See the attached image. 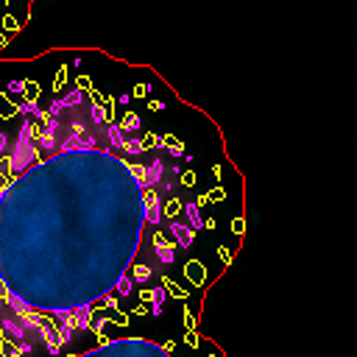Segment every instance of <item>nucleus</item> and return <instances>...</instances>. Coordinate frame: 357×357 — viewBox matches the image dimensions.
Returning a JSON list of instances; mask_svg holds the SVG:
<instances>
[{"mask_svg": "<svg viewBox=\"0 0 357 357\" xmlns=\"http://www.w3.org/2000/svg\"><path fill=\"white\" fill-rule=\"evenodd\" d=\"M123 154H142V142L140 140H126L123 142Z\"/></svg>", "mask_w": 357, "mask_h": 357, "instance_id": "nucleus-12", "label": "nucleus"}, {"mask_svg": "<svg viewBox=\"0 0 357 357\" xmlns=\"http://www.w3.org/2000/svg\"><path fill=\"white\" fill-rule=\"evenodd\" d=\"M9 148V140H6V134H0V151H6Z\"/></svg>", "mask_w": 357, "mask_h": 357, "instance_id": "nucleus-15", "label": "nucleus"}, {"mask_svg": "<svg viewBox=\"0 0 357 357\" xmlns=\"http://www.w3.org/2000/svg\"><path fill=\"white\" fill-rule=\"evenodd\" d=\"M148 276H151V271H148L145 265H137V268H134V279H137V282H145Z\"/></svg>", "mask_w": 357, "mask_h": 357, "instance_id": "nucleus-14", "label": "nucleus"}, {"mask_svg": "<svg viewBox=\"0 0 357 357\" xmlns=\"http://www.w3.org/2000/svg\"><path fill=\"white\" fill-rule=\"evenodd\" d=\"M20 321H22V329H26V326H28V329H39V326H42V318H39V315L37 313H26V315H20Z\"/></svg>", "mask_w": 357, "mask_h": 357, "instance_id": "nucleus-8", "label": "nucleus"}, {"mask_svg": "<svg viewBox=\"0 0 357 357\" xmlns=\"http://www.w3.org/2000/svg\"><path fill=\"white\" fill-rule=\"evenodd\" d=\"M6 304H9V307H11V310H14L17 315H26V313H31V307H28L26 301L20 299V296H14V293H9V296H6Z\"/></svg>", "mask_w": 357, "mask_h": 357, "instance_id": "nucleus-5", "label": "nucleus"}, {"mask_svg": "<svg viewBox=\"0 0 357 357\" xmlns=\"http://www.w3.org/2000/svg\"><path fill=\"white\" fill-rule=\"evenodd\" d=\"M184 210H187L190 226H193V229H198V226H201V215H198V207H195V201H190V204L184 207Z\"/></svg>", "mask_w": 357, "mask_h": 357, "instance_id": "nucleus-9", "label": "nucleus"}, {"mask_svg": "<svg viewBox=\"0 0 357 357\" xmlns=\"http://www.w3.org/2000/svg\"><path fill=\"white\" fill-rule=\"evenodd\" d=\"M159 218H162V201H159V195L148 187L145 190V221L159 223Z\"/></svg>", "mask_w": 357, "mask_h": 357, "instance_id": "nucleus-1", "label": "nucleus"}, {"mask_svg": "<svg viewBox=\"0 0 357 357\" xmlns=\"http://www.w3.org/2000/svg\"><path fill=\"white\" fill-rule=\"evenodd\" d=\"M170 232H173V237L178 240V246H182V248L193 246V240H195V229H193V226H187V223H173V226H170Z\"/></svg>", "mask_w": 357, "mask_h": 357, "instance_id": "nucleus-2", "label": "nucleus"}, {"mask_svg": "<svg viewBox=\"0 0 357 357\" xmlns=\"http://www.w3.org/2000/svg\"><path fill=\"white\" fill-rule=\"evenodd\" d=\"M0 326H3V332H9L11 338H17V341H22V338H26V329H22V326L17 324V321H11V318H6Z\"/></svg>", "mask_w": 357, "mask_h": 357, "instance_id": "nucleus-6", "label": "nucleus"}, {"mask_svg": "<svg viewBox=\"0 0 357 357\" xmlns=\"http://www.w3.org/2000/svg\"><path fill=\"white\" fill-rule=\"evenodd\" d=\"M162 304H165V290L157 288L154 290V313H162Z\"/></svg>", "mask_w": 357, "mask_h": 357, "instance_id": "nucleus-13", "label": "nucleus"}, {"mask_svg": "<svg viewBox=\"0 0 357 357\" xmlns=\"http://www.w3.org/2000/svg\"><path fill=\"white\" fill-rule=\"evenodd\" d=\"M73 315H75V329H89V304L75 307Z\"/></svg>", "mask_w": 357, "mask_h": 357, "instance_id": "nucleus-4", "label": "nucleus"}, {"mask_svg": "<svg viewBox=\"0 0 357 357\" xmlns=\"http://www.w3.org/2000/svg\"><path fill=\"white\" fill-rule=\"evenodd\" d=\"M159 178H162V159H154V162L148 165V170H145V187L159 184Z\"/></svg>", "mask_w": 357, "mask_h": 357, "instance_id": "nucleus-3", "label": "nucleus"}, {"mask_svg": "<svg viewBox=\"0 0 357 357\" xmlns=\"http://www.w3.org/2000/svg\"><path fill=\"white\" fill-rule=\"evenodd\" d=\"M45 341H47V352L56 357V354H59V346H62V343H59V338H56V332H47Z\"/></svg>", "mask_w": 357, "mask_h": 357, "instance_id": "nucleus-11", "label": "nucleus"}, {"mask_svg": "<svg viewBox=\"0 0 357 357\" xmlns=\"http://www.w3.org/2000/svg\"><path fill=\"white\" fill-rule=\"evenodd\" d=\"M157 254H159V260H162L165 265L173 263V246H170V243H162V240H159V243H157Z\"/></svg>", "mask_w": 357, "mask_h": 357, "instance_id": "nucleus-7", "label": "nucleus"}, {"mask_svg": "<svg viewBox=\"0 0 357 357\" xmlns=\"http://www.w3.org/2000/svg\"><path fill=\"white\" fill-rule=\"evenodd\" d=\"M115 290H117V293H123V296H129V293H132V279H129L126 273H123V276H117L115 279Z\"/></svg>", "mask_w": 357, "mask_h": 357, "instance_id": "nucleus-10", "label": "nucleus"}, {"mask_svg": "<svg viewBox=\"0 0 357 357\" xmlns=\"http://www.w3.org/2000/svg\"><path fill=\"white\" fill-rule=\"evenodd\" d=\"M9 296V290H6V285H3V279H0V299H6Z\"/></svg>", "mask_w": 357, "mask_h": 357, "instance_id": "nucleus-16", "label": "nucleus"}, {"mask_svg": "<svg viewBox=\"0 0 357 357\" xmlns=\"http://www.w3.org/2000/svg\"><path fill=\"white\" fill-rule=\"evenodd\" d=\"M0 198H3V187H0Z\"/></svg>", "mask_w": 357, "mask_h": 357, "instance_id": "nucleus-17", "label": "nucleus"}, {"mask_svg": "<svg viewBox=\"0 0 357 357\" xmlns=\"http://www.w3.org/2000/svg\"><path fill=\"white\" fill-rule=\"evenodd\" d=\"M0 357H6V354H3V352H0Z\"/></svg>", "mask_w": 357, "mask_h": 357, "instance_id": "nucleus-18", "label": "nucleus"}]
</instances>
